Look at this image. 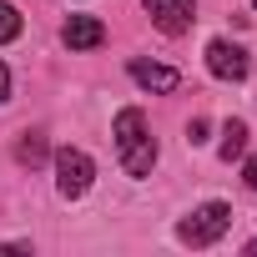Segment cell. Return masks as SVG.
I'll list each match as a JSON object with an SVG mask.
<instances>
[{"mask_svg":"<svg viewBox=\"0 0 257 257\" xmlns=\"http://www.w3.org/2000/svg\"><path fill=\"white\" fill-rule=\"evenodd\" d=\"M0 101H11V71L0 66Z\"/></svg>","mask_w":257,"mask_h":257,"instance_id":"obj_13","label":"cell"},{"mask_svg":"<svg viewBox=\"0 0 257 257\" xmlns=\"http://www.w3.org/2000/svg\"><path fill=\"white\" fill-rule=\"evenodd\" d=\"M247 252H257V242H247Z\"/></svg>","mask_w":257,"mask_h":257,"instance_id":"obj_14","label":"cell"},{"mask_svg":"<svg viewBox=\"0 0 257 257\" xmlns=\"http://www.w3.org/2000/svg\"><path fill=\"white\" fill-rule=\"evenodd\" d=\"M252 6H257V0H252Z\"/></svg>","mask_w":257,"mask_h":257,"instance_id":"obj_15","label":"cell"},{"mask_svg":"<svg viewBox=\"0 0 257 257\" xmlns=\"http://www.w3.org/2000/svg\"><path fill=\"white\" fill-rule=\"evenodd\" d=\"M61 41H66L71 51H96V46L106 41V26H101L96 16H71L66 31H61Z\"/></svg>","mask_w":257,"mask_h":257,"instance_id":"obj_6","label":"cell"},{"mask_svg":"<svg viewBox=\"0 0 257 257\" xmlns=\"http://www.w3.org/2000/svg\"><path fill=\"white\" fill-rule=\"evenodd\" d=\"M147 16L162 36H182L197 21V0H147Z\"/></svg>","mask_w":257,"mask_h":257,"instance_id":"obj_4","label":"cell"},{"mask_svg":"<svg viewBox=\"0 0 257 257\" xmlns=\"http://www.w3.org/2000/svg\"><path fill=\"white\" fill-rule=\"evenodd\" d=\"M16 36H21V11L0 0V46H6V41H16Z\"/></svg>","mask_w":257,"mask_h":257,"instance_id":"obj_10","label":"cell"},{"mask_svg":"<svg viewBox=\"0 0 257 257\" xmlns=\"http://www.w3.org/2000/svg\"><path fill=\"white\" fill-rule=\"evenodd\" d=\"M91 177H96V162H91L81 147H61V152H56V192H61L66 202L86 197V192H91Z\"/></svg>","mask_w":257,"mask_h":257,"instance_id":"obj_3","label":"cell"},{"mask_svg":"<svg viewBox=\"0 0 257 257\" xmlns=\"http://www.w3.org/2000/svg\"><path fill=\"white\" fill-rule=\"evenodd\" d=\"M247 66H252V61H247L242 46H232V41H212V46H207V71H212L217 81H242Z\"/></svg>","mask_w":257,"mask_h":257,"instance_id":"obj_5","label":"cell"},{"mask_svg":"<svg viewBox=\"0 0 257 257\" xmlns=\"http://www.w3.org/2000/svg\"><path fill=\"white\" fill-rule=\"evenodd\" d=\"M111 137H116V152H121V167H126V177H152V167H157V142H152V132H147V116H142L137 106L116 111V121H111Z\"/></svg>","mask_w":257,"mask_h":257,"instance_id":"obj_1","label":"cell"},{"mask_svg":"<svg viewBox=\"0 0 257 257\" xmlns=\"http://www.w3.org/2000/svg\"><path fill=\"white\" fill-rule=\"evenodd\" d=\"M242 182L257 192V157H247V167H242Z\"/></svg>","mask_w":257,"mask_h":257,"instance_id":"obj_12","label":"cell"},{"mask_svg":"<svg viewBox=\"0 0 257 257\" xmlns=\"http://www.w3.org/2000/svg\"><path fill=\"white\" fill-rule=\"evenodd\" d=\"M247 152V121H227L222 126V147H217V157L222 162H237Z\"/></svg>","mask_w":257,"mask_h":257,"instance_id":"obj_8","label":"cell"},{"mask_svg":"<svg viewBox=\"0 0 257 257\" xmlns=\"http://www.w3.org/2000/svg\"><path fill=\"white\" fill-rule=\"evenodd\" d=\"M126 71H132V81L147 86V91H177V86H182V76H177L172 66H157V61H142V56L126 66Z\"/></svg>","mask_w":257,"mask_h":257,"instance_id":"obj_7","label":"cell"},{"mask_svg":"<svg viewBox=\"0 0 257 257\" xmlns=\"http://www.w3.org/2000/svg\"><path fill=\"white\" fill-rule=\"evenodd\" d=\"M187 142H192V147H197V142H207V121H202V116L187 126Z\"/></svg>","mask_w":257,"mask_h":257,"instance_id":"obj_11","label":"cell"},{"mask_svg":"<svg viewBox=\"0 0 257 257\" xmlns=\"http://www.w3.org/2000/svg\"><path fill=\"white\" fill-rule=\"evenodd\" d=\"M227 227H232V207H227V202H207V207H197L187 222H177V242H187V247H212Z\"/></svg>","mask_w":257,"mask_h":257,"instance_id":"obj_2","label":"cell"},{"mask_svg":"<svg viewBox=\"0 0 257 257\" xmlns=\"http://www.w3.org/2000/svg\"><path fill=\"white\" fill-rule=\"evenodd\" d=\"M16 162H21V167H41V162H46V137H41V132H26V137L16 142Z\"/></svg>","mask_w":257,"mask_h":257,"instance_id":"obj_9","label":"cell"}]
</instances>
